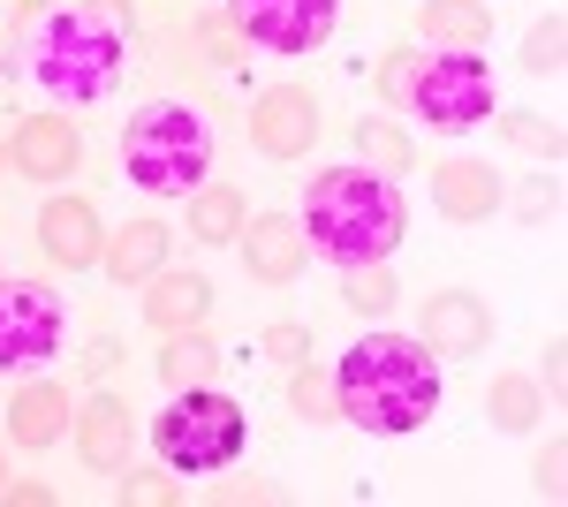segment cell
<instances>
[{
    "label": "cell",
    "instance_id": "cell-12",
    "mask_svg": "<svg viewBox=\"0 0 568 507\" xmlns=\"http://www.w3.org/2000/svg\"><path fill=\"white\" fill-rule=\"evenodd\" d=\"M235 251H243V273L258 281V288H288V281H304V220L296 212H251L243 220V235H235Z\"/></svg>",
    "mask_w": 568,
    "mask_h": 507
},
{
    "label": "cell",
    "instance_id": "cell-35",
    "mask_svg": "<svg viewBox=\"0 0 568 507\" xmlns=\"http://www.w3.org/2000/svg\"><path fill=\"white\" fill-rule=\"evenodd\" d=\"M0 500H8V507H53V493H45L39 477H8V485H0Z\"/></svg>",
    "mask_w": 568,
    "mask_h": 507
},
{
    "label": "cell",
    "instance_id": "cell-33",
    "mask_svg": "<svg viewBox=\"0 0 568 507\" xmlns=\"http://www.w3.org/2000/svg\"><path fill=\"white\" fill-rule=\"evenodd\" d=\"M213 500L220 507H273L281 493H273L265 477H227V485H213Z\"/></svg>",
    "mask_w": 568,
    "mask_h": 507
},
{
    "label": "cell",
    "instance_id": "cell-9",
    "mask_svg": "<svg viewBox=\"0 0 568 507\" xmlns=\"http://www.w3.org/2000/svg\"><path fill=\"white\" fill-rule=\"evenodd\" d=\"M8 168L23 174V182H39V190L69 182V174L84 168V129L69 122L61 107H45V114H23V122H16V136H8Z\"/></svg>",
    "mask_w": 568,
    "mask_h": 507
},
{
    "label": "cell",
    "instance_id": "cell-32",
    "mask_svg": "<svg viewBox=\"0 0 568 507\" xmlns=\"http://www.w3.org/2000/svg\"><path fill=\"white\" fill-rule=\"evenodd\" d=\"M530 477H538V493H546V500H561V493H568V439H561V432H554V439L538 447Z\"/></svg>",
    "mask_w": 568,
    "mask_h": 507
},
{
    "label": "cell",
    "instance_id": "cell-24",
    "mask_svg": "<svg viewBox=\"0 0 568 507\" xmlns=\"http://www.w3.org/2000/svg\"><path fill=\"white\" fill-rule=\"evenodd\" d=\"M342 303H349L356 318H387L394 303H402V281L387 273V257L379 265H342Z\"/></svg>",
    "mask_w": 568,
    "mask_h": 507
},
{
    "label": "cell",
    "instance_id": "cell-38",
    "mask_svg": "<svg viewBox=\"0 0 568 507\" xmlns=\"http://www.w3.org/2000/svg\"><path fill=\"white\" fill-rule=\"evenodd\" d=\"M91 8H99L106 23H122V31H130V23H136V8H130V0H91Z\"/></svg>",
    "mask_w": 568,
    "mask_h": 507
},
{
    "label": "cell",
    "instance_id": "cell-5",
    "mask_svg": "<svg viewBox=\"0 0 568 507\" xmlns=\"http://www.w3.org/2000/svg\"><path fill=\"white\" fill-rule=\"evenodd\" d=\"M243 447H251V417L220 386H182V394H168V409L152 417V455L175 477H220V469L243 463Z\"/></svg>",
    "mask_w": 568,
    "mask_h": 507
},
{
    "label": "cell",
    "instance_id": "cell-39",
    "mask_svg": "<svg viewBox=\"0 0 568 507\" xmlns=\"http://www.w3.org/2000/svg\"><path fill=\"white\" fill-rule=\"evenodd\" d=\"M0 485H8V455H0Z\"/></svg>",
    "mask_w": 568,
    "mask_h": 507
},
{
    "label": "cell",
    "instance_id": "cell-4",
    "mask_svg": "<svg viewBox=\"0 0 568 507\" xmlns=\"http://www.w3.org/2000/svg\"><path fill=\"white\" fill-rule=\"evenodd\" d=\"M213 174V122L190 99H144L122 122V182L144 197H190Z\"/></svg>",
    "mask_w": 568,
    "mask_h": 507
},
{
    "label": "cell",
    "instance_id": "cell-20",
    "mask_svg": "<svg viewBox=\"0 0 568 507\" xmlns=\"http://www.w3.org/2000/svg\"><path fill=\"white\" fill-rule=\"evenodd\" d=\"M243 220H251V205H243L235 182H197V190H190V235H197V243H235Z\"/></svg>",
    "mask_w": 568,
    "mask_h": 507
},
{
    "label": "cell",
    "instance_id": "cell-18",
    "mask_svg": "<svg viewBox=\"0 0 568 507\" xmlns=\"http://www.w3.org/2000/svg\"><path fill=\"white\" fill-rule=\"evenodd\" d=\"M99 265H106L122 288H144V281L168 265V227H160V220H122V227H106Z\"/></svg>",
    "mask_w": 568,
    "mask_h": 507
},
{
    "label": "cell",
    "instance_id": "cell-27",
    "mask_svg": "<svg viewBox=\"0 0 568 507\" xmlns=\"http://www.w3.org/2000/svg\"><path fill=\"white\" fill-rule=\"evenodd\" d=\"M114 500H122V507H182V477L168 463H160V469H130V463H122Z\"/></svg>",
    "mask_w": 568,
    "mask_h": 507
},
{
    "label": "cell",
    "instance_id": "cell-11",
    "mask_svg": "<svg viewBox=\"0 0 568 507\" xmlns=\"http://www.w3.org/2000/svg\"><path fill=\"white\" fill-rule=\"evenodd\" d=\"M417 341L433 348L439 364L485 356V348H493V303L470 296V288H439V296L417 303Z\"/></svg>",
    "mask_w": 568,
    "mask_h": 507
},
{
    "label": "cell",
    "instance_id": "cell-13",
    "mask_svg": "<svg viewBox=\"0 0 568 507\" xmlns=\"http://www.w3.org/2000/svg\"><path fill=\"white\" fill-rule=\"evenodd\" d=\"M39 251H45V265H61V273H91L99 251H106V220H99V205L77 197V190L45 197L39 205Z\"/></svg>",
    "mask_w": 568,
    "mask_h": 507
},
{
    "label": "cell",
    "instance_id": "cell-23",
    "mask_svg": "<svg viewBox=\"0 0 568 507\" xmlns=\"http://www.w3.org/2000/svg\"><path fill=\"white\" fill-rule=\"evenodd\" d=\"M485 417L500 424V432H530V424H546V394L530 372H500V379L485 386Z\"/></svg>",
    "mask_w": 568,
    "mask_h": 507
},
{
    "label": "cell",
    "instance_id": "cell-25",
    "mask_svg": "<svg viewBox=\"0 0 568 507\" xmlns=\"http://www.w3.org/2000/svg\"><path fill=\"white\" fill-rule=\"evenodd\" d=\"M288 409L304 424H342V409H334V372L326 364H288Z\"/></svg>",
    "mask_w": 568,
    "mask_h": 507
},
{
    "label": "cell",
    "instance_id": "cell-22",
    "mask_svg": "<svg viewBox=\"0 0 568 507\" xmlns=\"http://www.w3.org/2000/svg\"><path fill=\"white\" fill-rule=\"evenodd\" d=\"M349 136H356V160H364V168H379V174H417V136H409L402 122H387V114H364Z\"/></svg>",
    "mask_w": 568,
    "mask_h": 507
},
{
    "label": "cell",
    "instance_id": "cell-6",
    "mask_svg": "<svg viewBox=\"0 0 568 507\" xmlns=\"http://www.w3.org/2000/svg\"><path fill=\"white\" fill-rule=\"evenodd\" d=\"M409 114L439 136H463L500 114L493 99V69H485L478 45H439L433 61H417V84H409Z\"/></svg>",
    "mask_w": 568,
    "mask_h": 507
},
{
    "label": "cell",
    "instance_id": "cell-2",
    "mask_svg": "<svg viewBox=\"0 0 568 507\" xmlns=\"http://www.w3.org/2000/svg\"><path fill=\"white\" fill-rule=\"evenodd\" d=\"M409 235V197L402 182L379 168H318L304 190V243L311 257H326L334 273L342 265H379L402 251Z\"/></svg>",
    "mask_w": 568,
    "mask_h": 507
},
{
    "label": "cell",
    "instance_id": "cell-40",
    "mask_svg": "<svg viewBox=\"0 0 568 507\" xmlns=\"http://www.w3.org/2000/svg\"><path fill=\"white\" fill-rule=\"evenodd\" d=\"M0 168H8V144H0Z\"/></svg>",
    "mask_w": 568,
    "mask_h": 507
},
{
    "label": "cell",
    "instance_id": "cell-34",
    "mask_svg": "<svg viewBox=\"0 0 568 507\" xmlns=\"http://www.w3.org/2000/svg\"><path fill=\"white\" fill-rule=\"evenodd\" d=\"M546 402H561V386H568V334H546Z\"/></svg>",
    "mask_w": 568,
    "mask_h": 507
},
{
    "label": "cell",
    "instance_id": "cell-19",
    "mask_svg": "<svg viewBox=\"0 0 568 507\" xmlns=\"http://www.w3.org/2000/svg\"><path fill=\"white\" fill-rule=\"evenodd\" d=\"M220 341L205 334V326H182V334H160V356H152V372H160V386L168 394H182V386H213L220 379Z\"/></svg>",
    "mask_w": 568,
    "mask_h": 507
},
{
    "label": "cell",
    "instance_id": "cell-17",
    "mask_svg": "<svg viewBox=\"0 0 568 507\" xmlns=\"http://www.w3.org/2000/svg\"><path fill=\"white\" fill-rule=\"evenodd\" d=\"M213 318V281L197 273V265H182V273H152L144 281V326L152 334H182V326H205Z\"/></svg>",
    "mask_w": 568,
    "mask_h": 507
},
{
    "label": "cell",
    "instance_id": "cell-10",
    "mask_svg": "<svg viewBox=\"0 0 568 507\" xmlns=\"http://www.w3.org/2000/svg\"><path fill=\"white\" fill-rule=\"evenodd\" d=\"M318 99H311L304 84H265L258 99H251V144H258V160H304L311 144H318Z\"/></svg>",
    "mask_w": 568,
    "mask_h": 507
},
{
    "label": "cell",
    "instance_id": "cell-37",
    "mask_svg": "<svg viewBox=\"0 0 568 507\" xmlns=\"http://www.w3.org/2000/svg\"><path fill=\"white\" fill-rule=\"evenodd\" d=\"M114 356H122L114 341H91V348H84V372H91V379H99V372H114Z\"/></svg>",
    "mask_w": 568,
    "mask_h": 507
},
{
    "label": "cell",
    "instance_id": "cell-28",
    "mask_svg": "<svg viewBox=\"0 0 568 507\" xmlns=\"http://www.w3.org/2000/svg\"><path fill=\"white\" fill-rule=\"evenodd\" d=\"M417 45H387L379 53V69H372V91H379V107H394V114H409V84H417Z\"/></svg>",
    "mask_w": 568,
    "mask_h": 507
},
{
    "label": "cell",
    "instance_id": "cell-29",
    "mask_svg": "<svg viewBox=\"0 0 568 507\" xmlns=\"http://www.w3.org/2000/svg\"><path fill=\"white\" fill-rule=\"evenodd\" d=\"M493 122H500V136H508V144H524V152H538V160H546V168H561V122H554V114H493Z\"/></svg>",
    "mask_w": 568,
    "mask_h": 507
},
{
    "label": "cell",
    "instance_id": "cell-30",
    "mask_svg": "<svg viewBox=\"0 0 568 507\" xmlns=\"http://www.w3.org/2000/svg\"><path fill=\"white\" fill-rule=\"evenodd\" d=\"M190 45H197L213 69H235V61H243V31L227 23V8H220V16H197V23H190Z\"/></svg>",
    "mask_w": 568,
    "mask_h": 507
},
{
    "label": "cell",
    "instance_id": "cell-3",
    "mask_svg": "<svg viewBox=\"0 0 568 507\" xmlns=\"http://www.w3.org/2000/svg\"><path fill=\"white\" fill-rule=\"evenodd\" d=\"M23 69H31V84L53 107H99V99H114L122 77H130V31L106 23L91 0L39 8V23L23 39Z\"/></svg>",
    "mask_w": 568,
    "mask_h": 507
},
{
    "label": "cell",
    "instance_id": "cell-1",
    "mask_svg": "<svg viewBox=\"0 0 568 507\" xmlns=\"http://www.w3.org/2000/svg\"><path fill=\"white\" fill-rule=\"evenodd\" d=\"M439 356L417 334H356L349 356L334 364V409L342 424L372 439H409L439 417Z\"/></svg>",
    "mask_w": 568,
    "mask_h": 507
},
{
    "label": "cell",
    "instance_id": "cell-31",
    "mask_svg": "<svg viewBox=\"0 0 568 507\" xmlns=\"http://www.w3.org/2000/svg\"><path fill=\"white\" fill-rule=\"evenodd\" d=\"M258 356H273L281 372L304 364V356H311V326H304V318H273V326L258 334Z\"/></svg>",
    "mask_w": 568,
    "mask_h": 507
},
{
    "label": "cell",
    "instance_id": "cell-26",
    "mask_svg": "<svg viewBox=\"0 0 568 507\" xmlns=\"http://www.w3.org/2000/svg\"><path fill=\"white\" fill-rule=\"evenodd\" d=\"M516 61H524V77H561V69H568V23H561V8H546V16L524 31V53H516Z\"/></svg>",
    "mask_w": 568,
    "mask_h": 507
},
{
    "label": "cell",
    "instance_id": "cell-16",
    "mask_svg": "<svg viewBox=\"0 0 568 507\" xmlns=\"http://www.w3.org/2000/svg\"><path fill=\"white\" fill-rule=\"evenodd\" d=\"M433 205L439 220H455V227H478L493 212L508 205V182L500 168H485V160H439L433 168Z\"/></svg>",
    "mask_w": 568,
    "mask_h": 507
},
{
    "label": "cell",
    "instance_id": "cell-36",
    "mask_svg": "<svg viewBox=\"0 0 568 507\" xmlns=\"http://www.w3.org/2000/svg\"><path fill=\"white\" fill-rule=\"evenodd\" d=\"M554 205H561V174H538V190L524 197V212L538 220V212H554Z\"/></svg>",
    "mask_w": 568,
    "mask_h": 507
},
{
    "label": "cell",
    "instance_id": "cell-14",
    "mask_svg": "<svg viewBox=\"0 0 568 507\" xmlns=\"http://www.w3.org/2000/svg\"><path fill=\"white\" fill-rule=\"evenodd\" d=\"M69 417H77L69 386H61V379H39V372H23V386L8 394V447H23V455H45V447H61Z\"/></svg>",
    "mask_w": 568,
    "mask_h": 507
},
{
    "label": "cell",
    "instance_id": "cell-15",
    "mask_svg": "<svg viewBox=\"0 0 568 507\" xmlns=\"http://www.w3.org/2000/svg\"><path fill=\"white\" fill-rule=\"evenodd\" d=\"M69 439H77L84 469H122L136 455V409L122 394H91V402H77V417H69Z\"/></svg>",
    "mask_w": 568,
    "mask_h": 507
},
{
    "label": "cell",
    "instance_id": "cell-21",
    "mask_svg": "<svg viewBox=\"0 0 568 507\" xmlns=\"http://www.w3.org/2000/svg\"><path fill=\"white\" fill-rule=\"evenodd\" d=\"M417 31L433 45H485L493 16H485V0H417Z\"/></svg>",
    "mask_w": 568,
    "mask_h": 507
},
{
    "label": "cell",
    "instance_id": "cell-8",
    "mask_svg": "<svg viewBox=\"0 0 568 507\" xmlns=\"http://www.w3.org/2000/svg\"><path fill=\"white\" fill-rule=\"evenodd\" d=\"M227 23L243 31L251 53H318V45L342 31V0H227Z\"/></svg>",
    "mask_w": 568,
    "mask_h": 507
},
{
    "label": "cell",
    "instance_id": "cell-7",
    "mask_svg": "<svg viewBox=\"0 0 568 507\" xmlns=\"http://www.w3.org/2000/svg\"><path fill=\"white\" fill-rule=\"evenodd\" d=\"M69 341V303L45 281H8L0 273V372H45Z\"/></svg>",
    "mask_w": 568,
    "mask_h": 507
}]
</instances>
